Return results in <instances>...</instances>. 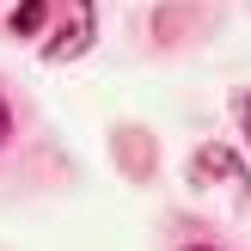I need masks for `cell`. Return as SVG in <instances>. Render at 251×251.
I'll list each match as a JSON object with an SVG mask.
<instances>
[{
    "instance_id": "6da1fadb",
    "label": "cell",
    "mask_w": 251,
    "mask_h": 251,
    "mask_svg": "<svg viewBox=\"0 0 251 251\" xmlns=\"http://www.w3.org/2000/svg\"><path fill=\"white\" fill-rule=\"evenodd\" d=\"M86 43H92V0H68V19L55 25L43 55L49 61H74V55H86Z\"/></svg>"
},
{
    "instance_id": "7a4b0ae2",
    "label": "cell",
    "mask_w": 251,
    "mask_h": 251,
    "mask_svg": "<svg viewBox=\"0 0 251 251\" xmlns=\"http://www.w3.org/2000/svg\"><path fill=\"white\" fill-rule=\"evenodd\" d=\"M208 178L245 184V166H239V153H227V147H196V159H190V184H208Z\"/></svg>"
},
{
    "instance_id": "3957f363",
    "label": "cell",
    "mask_w": 251,
    "mask_h": 251,
    "mask_svg": "<svg viewBox=\"0 0 251 251\" xmlns=\"http://www.w3.org/2000/svg\"><path fill=\"white\" fill-rule=\"evenodd\" d=\"M43 12H49L43 0H19V12H12V19H6V31H12V37H31L37 25H43Z\"/></svg>"
},
{
    "instance_id": "277c9868",
    "label": "cell",
    "mask_w": 251,
    "mask_h": 251,
    "mask_svg": "<svg viewBox=\"0 0 251 251\" xmlns=\"http://www.w3.org/2000/svg\"><path fill=\"white\" fill-rule=\"evenodd\" d=\"M239 129H245V141H251V92L239 98Z\"/></svg>"
},
{
    "instance_id": "5b68a950",
    "label": "cell",
    "mask_w": 251,
    "mask_h": 251,
    "mask_svg": "<svg viewBox=\"0 0 251 251\" xmlns=\"http://www.w3.org/2000/svg\"><path fill=\"white\" fill-rule=\"evenodd\" d=\"M6 135H12V110H6V98H0V147H6Z\"/></svg>"
},
{
    "instance_id": "8992f818",
    "label": "cell",
    "mask_w": 251,
    "mask_h": 251,
    "mask_svg": "<svg viewBox=\"0 0 251 251\" xmlns=\"http://www.w3.org/2000/svg\"><path fill=\"white\" fill-rule=\"evenodd\" d=\"M190 251H215V245H190Z\"/></svg>"
}]
</instances>
